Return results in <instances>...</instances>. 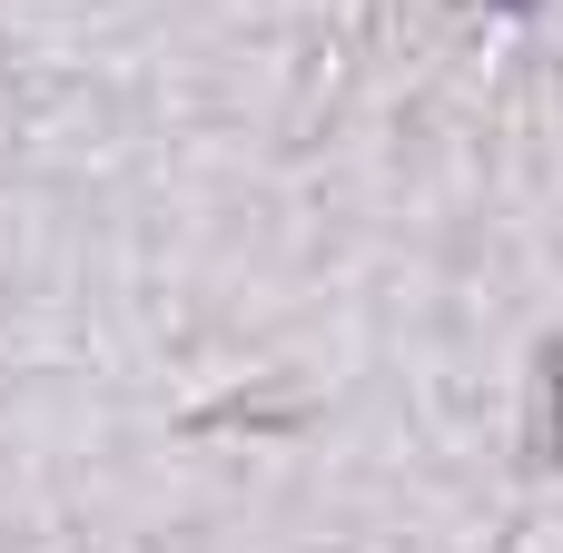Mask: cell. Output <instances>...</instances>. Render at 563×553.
I'll return each instance as SVG.
<instances>
[{"label": "cell", "mask_w": 563, "mask_h": 553, "mask_svg": "<svg viewBox=\"0 0 563 553\" xmlns=\"http://www.w3.org/2000/svg\"><path fill=\"white\" fill-rule=\"evenodd\" d=\"M495 10H505V20H534V10H544V0H495Z\"/></svg>", "instance_id": "obj_1"}]
</instances>
